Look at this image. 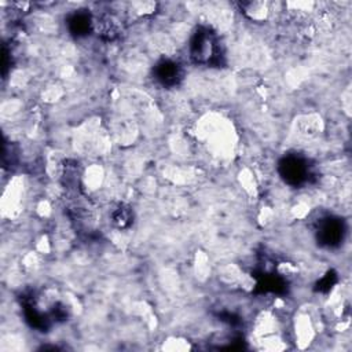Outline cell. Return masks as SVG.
Segmentation results:
<instances>
[{
  "label": "cell",
  "mask_w": 352,
  "mask_h": 352,
  "mask_svg": "<svg viewBox=\"0 0 352 352\" xmlns=\"http://www.w3.org/2000/svg\"><path fill=\"white\" fill-rule=\"evenodd\" d=\"M188 55L191 60L198 65L220 66L224 58L220 37L216 32L206 26L198 28L190 40Z\"/></svg>",
  "instance_id": "cell-1"
},
{
  "label": "cell",
  "mask_w": 352,
  "mask_h": 352,
  "mask_svg": "<svg viewBox=\"0 0 352 352\" xmlns=\"http://www.w3.org/2000/svg\"><path fill=\"white\" fill-rule=\"evenodd\" d=\"M279 172L285 182L292 186L301 184L309 177V168L304 158L298 155H287L279 164Z\"/></svg>",
  "instance_id": "cell-2"
},
{
  "label": "cell",
  "mask_w": 352,
  "mask_h": 352,
  "mask_svg": "<svg viewBox=\"0 0 352 352\" xmlns=\"http://www.w3.org/2000/svg\"><path fill=\"white\" fill-rule=\"evenodd\" d=\"M154 77L164 87H173L183 78V69L173 59H162L154 67Z\"/></svg>",
  "instance_id": "cell-3"
},
{
  "label": "cell",
  "mask_w": 352,
  "mask_h": 352,
  "mask_svg": "<svg viewBox=\"0 0 352 352\" xmlns=\"http://www.w3.org/2000/svg\"><path fill=\"white\" fill-rule=\"evenodd\" d=\"M342 224L338 219H323L319 221L318 239L326 246H336L342 239Z\"/></svg>",
  "instance_id": "cell-4"
},
{
  "label": "cell",
  "mask_w": 352,
  "mask_h": 352,
  "mask_svg": "<svg viewBox=\"0 0 352 352\" xmlns=\"http://www.w3.org/2000/svg\"><path fill=\"white\" fill-rule=\"evenodd\" d=\"M69 29L76 36H85L95 29V22L88 12L77 11L69 19Z\"/></svg>",
  "instance_id": "cell-5"
},
{
  "label": "cell",
  "mask_w": 352,
  "mask_h": 352,
  "mask_svg": "<svg viewBox=\"0 0 352 352\" xmlns=\"http://www.w3.org/2000/svg\"><path fill=\"white\" fill-rule=\"evenodd\" d=\"M111 219H113V223L120 227V228H124L126 227L131 220H132V214H131V210L129 208L124 206V205H120L118 208H116L111 213Z\"/></svg>",
  "instance_id": "cell-6"
}]
</instances>
